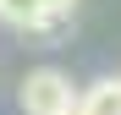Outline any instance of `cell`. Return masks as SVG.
I'll return each instance as SVG.
<instances>
[{"instance_id": "1", "label": "cell", "mask_w": 121, "mask_h": 115, "mask_svg": "<svg viewBox=\"0 0 121 115\" xmlns=\"http://www.w3.org/2000/svg\"><path fill=\"white\" fill-rule=\"evenodd\" d=\"M17 104H22V115H77V88H72V77H66V71L39 66V71L22 77Z\"/></svg>"}, {"instance_id": "2", "label": "cell", "mask_w": 121, "mask_h": 115, "mask_svg": "<svg viewBox=\"0 0 121 115\" xmlns=\"http://www.w3.org/2000/svg\"><path fill=\"white\" fill-rule=\"evenodd\" d=\"M77 115H121V77H99L77 93Z\"/></svg>"}, {"instance_id": "3", "label": "cell", "mask_w": 121, "mask_h": 115, "mask_svg": "<svg viewBox=\"0 0 121 115\" xmlns=\"http://www.w3.org/2000/svg\"><path fill=\"white\" fill-rule=\"evenodd\" d=\"M66 28H72V11H55V6H44V11L28 22V38H60Z\"/></svg>"}, {"instance_id": "4", "label": "cell", "mask_w": 121, "mask_h": 115, "mask_svg": "<svg viewBox=\"0 0 121 115\" xmlns=\"http://www.w3.org/2000/svg\"><path fill=\"white\" fill-rule=\"evenodd\" d=\"M39 11H44L39 0H0V22H6V28H22V33H28V22Z\"/></svg>"}, {"instance_id": "5", "label": "cell", "mask_w": 121, "mask_h": 115, "mask_svg": "<svg viewBox=\"0 0 121 115\" xmlns=\"http://www.w3.org/2000/svg\"><path fill=\"white\" fill-rule=\"evenodd\" d=\"M39 6H55V11H77V0H39Z\"/></svg>"}]
</instances>
